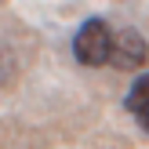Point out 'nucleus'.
Listing matches in <instances>:
<instances>
[{
  "instance_id": "nucleus-3",
  "label": "nucleus",
  "mask_w": 149,
  "mask_h": 149,
  "mask_svg": "<svg viewBox=\"0 0 149 149\" xmlns=\"http://www.w3.org/2000/svg\"><path fill=\"white\" fill-rule=\"evenodd\" d=\"M124 109L135 116V120H138V127L149 135V73H142V77L131 84L127 98H124Z\"/></svg>"
},
{
  "instance_id": "nucleus-4",
  "label": "nucleus",
  "mask_w": 149,
  "mask_h": 149,
  "mask_svg": "<svg viewBox=\"0 0 149 149\" xmlns=\"http://www.w3.org/2000/svg\"><path fill=\"white\" fill-rule=\"evenodd\" d=\"M0 4H4V0H0Z\"/></svg>"
},
{
  "instance_id": "nucleus-1",
  "label": "nucleus",
  "mask_w": 149,
  "mask_h": 149,
  "mask_svg": "<svg viewBox=\"0 0 149 149\" xmlns=\"http://www.w3.org/2000/svg\"><path fill=\"white\" fill-rule=\"evenodd\" d=\"M109 47H113V29L106 18H87L73 36V55L80 65H106L109 62Z\"/></svg>"
},
{
  "instance_id": "nucleus-2",
  "label": "nucleus",
  "mask_w": 149,
  "mask_h": 149,
  "mask_svg": "<svg viewBox=\"0 0 149 149\" xmlns=\"http://www.w3.org/2000/svg\"><path fill=\"white\" fill-rule=\"evenodd\" d=\"M149 62V44L138 29H120L113 33V47H109V65L116 69H142Z\"/></svg>"
}]
</instances>
